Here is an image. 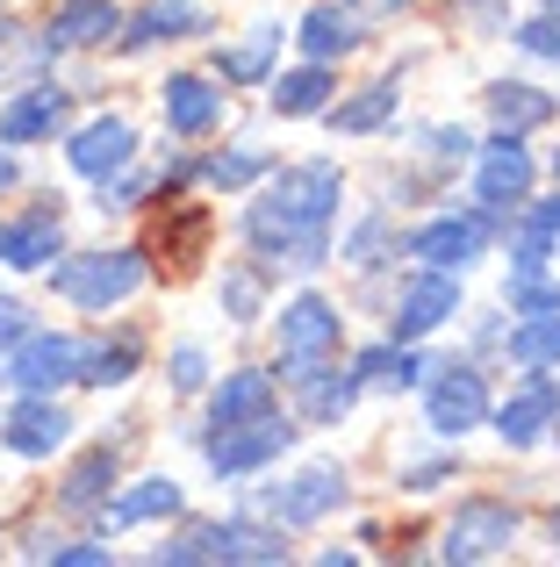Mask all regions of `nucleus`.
<instances>
[{
    "instance_id": "f257e3e1",
    "label": "nucleus",
    "mask_w": 560,
    "mask_h": 567,
    "mask_svg": "<svg viewBox=\"0 0 560 567\" xmlns=\"http://www.w3.org/2000/svg\"><path fill=\"white\" fill-rule=\"evenodd\" d=\"M338 208V166L309 158V166H288L273 173V187L252 202L245 216V237H252L267 259H288V266H323V223Z\"/></svg>"
},
{
    "instance_id": "f03ea898",
    "label": "nucleus",
    "mask_w": 560,
    "mask_h": 567,
    "mask_svg": "<svg viewBox=\"0 0 560 567\" xmlns=\"http://www.w3.org/2000/svg\"><path fill=\"white\" fill-rule=\"evenodd\" d=\"M51 288L80 309H108L144 288V251H80V259L51 266Z\"/></svg>"
},
{
    "instance_id": "7ed1b4c3",
    "label": "nucleus",
    "mask_w": 560,
    "mask_h": 567,
    "mask_svg": "<svg viewBox=\"0 0 560 567\" xmlns=\"http://www.w3.org/2000/svg\"><path fill=\"white\" fill-rule=\"evenodd\" d=\"M0 381H8L14 395H51V388L80 381V338H65V331H22V346L8 352Z\"/></svg>"
},
{
    "instance_id": "20e7f679",
    "label": "nucleus",
    "mask_w": 560,
    "mask_h": 567,
    "mask_svg": "<svg viewBox=\"0 0 560 567\" xmlns=\"http://www.w3.org/2000/svg\"><path fill=\"white\" fill-rule=\"evenodd\" d=\"M331 352H338V309L323 295H302V302L280 309V367H288V381H309Z\"/></svg>"
},
{
    "instance_id": "39448f33",
    "label": "nucleus",
    "mask_w": 560,
    "mask_h": 567,
    "mask_svg": "<svg viewBox=\"0 0 560 567\" xmlns=\"http://www.w3.org/2000/svg\"><path fill=\"white\" fill-rule=\"evenodd\" d=\"M446 317H460V280H453L446 266H432V274H417L403 288V302H395V317H388V338L395 346H417V338H432Z\"/></svg>"
},
{
    "instance_id": "423d86ee",
    "label": "nucleus",
    "mask_w": 560,
    "mask_h": 567,
    "mask_svg": "<svg viewBox=\"0 0 560 567\" xmlns=\"http://www.w3.org/2000/svg\"><path fill=\"white\" fill-rule=\"evenodd\" d=\"M510 539H518V511L481 496V503H460V511H453L446 546H438V554H446V560H496Z\"/></svg>"
},
{
    "instance_id": "0eeeda50",
    "label": "nucleus",
    "mask_w": 560,
    "mask_h": 567,
    "mask_svg": "<svg viewBox=\"0 0 560 567\" xmlns=\"http://www.w3.org/2000/svg\"><path fill=\"white\" fill-rule=\"evenodd\" d=\"M288 445H294L288 424H273V416H252V424H216V439L201 445V453H209L216 474H252V467H267V460H280Z\"/></svg>"
},
{
    "instance_id": "6e6552de",
    "label": "nucleus",
    "mask_w": 560,
    "mask_h": 567,
    "mask_svg": "<svg viewBox=\"0 0 560 567\" xmlns=\"http://www.w3.org/2000/svg\"><path fill=\"white\" fill-rule=\"evenodd\" d=\"M209 230H216V216L201 202H166V216L152 223V237H144V259L187 274L195 259H209Z\"/></svg>"
},
{
    "instance_id": "1a4fd4ad",
    "label": "nucleus",
    "mask_w": 560,
    "mask_h": 567,
    "mask_svg": "<svg viewBox=\"0 0 560 567\" xmlns=\"http://www.w3.org/2000/svg\"><path fill=\"white\" fill-rule=\"evenodd\" d=\"M409 251H417L424 266H446V274H460L467 259H481V251H489V208H475V216H438V223H424V230L409 237Z\"/></svg>"
},
{
    "instance_id": "9d476101",
    "label": "nucleus",
    "mask_w": 560,
    "mask_h": 567,
    "mask_svg": "<svg viewBox=\"0 0 560 567\" xmlns=\"http://www.w3.org/2000/svg\"><path fill=\"white\" fill-rule=\"evenodd\" d=\"M424 410H432V431L460 439V431H475L481 416H489V388H481L475 367H438V381H432V395H424Z\"/></svg>"
},
{
    "instance_id": "9b49d317",
    "label": "nucleus",
    "mask_w": 560,
    "mask_h": 567,
    "mask_svg": "<svg viewBox=\"0 0 560 567\" xmlns=\"http://www.w3.org/2000/svg\"><path fill=\"white\" fill-rule=\"evenodd\" d=\"M65 431H72V416L58 410L51 395H22V402H14V416L0 424V445L22 453V460H51L58 445H65Z\"/></svg>"
},
{
    "instance_id": "f8f14e48",
    "label": "nucleus",
    "mask_w": 560,
    "mask_h": 567,
    "mask_svg": "<svg viewBox=\"0 0 560 567\" xmlns=\"http://www.w3.org/2000/svg\"><path fill=\"white\" fill-rule=\"evenodd\" d=\"M475 194H481V208H489V216H504L510 202H525V194H532V152H525L510 130L489 144V158H481V173H475Z\"/></svg>"
},
{
    "instance_id": "ddd939ff",
    "label": "nucleus",
    "mask_w": 560,
    "mask_h": 567,
    "mask_svg": "<svg viewBox=\"0 0 560 567\" xmlns=\"http://www.w3.org/2000/svg\"><path fill=\"white\" fill-rule=\"evenodd\" d=\"M129 152H137V137H129V123H115V115L86 123L80 137L65 144L72 173H86V181H101V187H108V173H123V166H129Z\"/></svg>"
},
{
    "instance_id": "4468645a",
    "label": "nucleus",
    "mask_w": 560,
    "mask_h": 567,
    "mask_svg": "<svg viewBox=\"0 0 560 567\" xmlns=\"http://www.w3.org/2000/svg\"><path fill=\"white\" fill-rule=\"evenodd\" d=\"M553 416H560V388L547 381V367H532V381H525L518 395L496 410V431H504V445H532Z\"/></svg>"
},
{
    "instance_id": "2eb2a0df",
    "label": "nucleus",
    "mask_w": 560,
    "mask_h": 567,
    "mask_svg": "<svg viewBox=\"0 0 560 567\" xmlns=\"http://www.w3.org/2000/svg\"><path fill=\"white\" fill-rule=\"evenodd\" d=\"M338 503H345V474L338 467H309V474H294L288 488H273L280 525H317V517H331Z\"/></svg>"
},
{
    "instance_id": "dca6fc26",
    "label": "nucleus",
    "mask_w": 560,
    "mask_h": 567,
    "mask_svg": "<svg viewBox=\"0 0 560 567\" xmlns=\"http://www.w3.org/2000/svg\"><path fill=\"white\" fill-rule=\"evenodd\" d=\"M51 130H65V94L58 86H29L0 109V144H37Z\"/></svg>"
},
{
    "instance_id": "f3484780",
    "label": "nucleus",
    "mask_w": 560,
    "mask_h": 567,
    "mask_svg": "<svg viewBox=\"0 0 560 567\" xmlns=\"http://www.w3.org/2000/svg\"><path fill=\"white\" fill-rule=\"evenodd\" d=\"M58 259V208H37L22 223H0V266L14 274H37V266Z\"/></svg>"
},
{
    "instance_id": "a211bd4d",
    "label": "nucleus",
    "mask_w": 560,
    "mask_h": 567,
    "mask_svg": "<svg viewBox=\"0 0 560 567\" xmlns=\"http://www.w3.org/2000/svg\"><path fill=\"white\" fill-rule=\"evenodd\" d=\"M216 115H224V94H216L209 80H195V72H173L166 80V123L180 130V137H209Z\"/></svg>"
},
{
    "instance_id": "6ab92c4d",
    "label": "nucleus",
    "mask_w": 560,
    "mask_h": 567,
    "mask_svg": "<svg viewBox=\"0 0 560 567\" xmlns=\"http://www.w3.org/2000/svg\"><path fill=\"white\" fill-rule=\"evenodd\" d=\"M273 410V374H259V367H238V374H224V388L209 395V424H252V416Z\"/></svg>"
},
{
    "instance_id": "aec40b11",
    "label": "nucleus",
    "mask_w": 560,
    "mask_h": 567,
    "mask_svg": "<svg viewBox=\"0 0 560 567\" xmlns=\"http://www.w3.org/2000/svg\"><path fill=\"white\" fill-rule=\"evenodd\" d=\"M180 511V482H166V474H152V482H137L115 511H101V525L108 532H129V525H152V517H173Z\"/></svg>"
},
{
    "instance_id": "412c9836",
    "label": "nucleus",
    "mask_w": 560,
    "mask_h": 567,
    "mask_svg": "<svg viewBox=\"0 0 560 567\" xmlns=\"http://www.w3.org/2000/svg\"><path fill=\"white\" fill-rule=\"evenodd\" d=\"M273 51H280V22H259L252 43H230V51H216V72L238 86H267L273 80Z\"/></svg>"
},
{
    "instance_id": "4be33fe9",
    "label": "nucleus",
    "mask_w": 560,
    "mask_h": 567,
    "mask_svg": "<svg viewBox=\"0 0 560 567\" xmlns=\"http://www.w3.org/2000/svg\"><path fill=\"white\" fill-rule=\"evenodd\" d=\"M195 29H201V8H187V0H152L137 22H123V43H129V51H144V43L195 37Z\"/></svg>"
},
{
    "instance_id": "5701e85b",
    "label": "nucleus",
    "mask_w": 560,
    "mask_h": 567,
    "mask_svg": "<svg viewBox=\"0 0 560 567\" xmlns=\"http://www.w3.org/2000/svg\"><path fill=\"white\" fill-rule=\"evenodd\" d=\"M115 29H123V14L108 0H65L51 22V43H108Z\"/></svg>"
},
{
    "instance_id": "b1692460",
    "label": "nucleus",
    "mask_w": 560,
    "mask_h": 567,
    "mask_svg": "<svg viewBox=\"0 0 560 567\" xmlns=\"http://www.w3.org/2000/svg\"><path fill=\"white\" fill-rule=\"evenodd\" d=\"M489 115L518 137V130H539L553 115V94H539V86H525V80H504V86H489Z\"/></svg>"
},
{
    "instance_id": "393cba45",
    "label": "nucleus",
    "mask_w": 560,
    "mask_h": 567,
    "mask_svg": "<svg viewBox=\"0 0 560 567\" xmlns=\"http://www.w3.org/2000/svg\"><path fill=\"white\" fill-rule=\"evenodd\" d=\"M323 101H331V65H323V58H309L302 72H280L273 80V109L280 115H317Z\"/></svg>"
},
{
    "instance_id": "a878e982",
    "label": "nucleus",
    "mask_w": 560,
    "mask_h": 567,
    "mask_svg": "<svg viewBox=\"0 0 560 567\" xmlns=\"http://www.w3.org/2000/svg\"><path fill=\"white\" fill-rule=\"evenodd\" d=\"M510 360L532 374V367H560V309H539L510 331Z\"/></svg>"
},
{
    "instance_id": "bb28decb",
    "label": "nucleus",
    "mask_w": 560,
    "mask_h": 567,
    "mask_svg": "<svg viewBox=\"0 0 560 567\" xmlns=\"http://www.w3.org/2000/svg\"><path fill=\"white\" fill-rule=\"evenodd\" d=\"M352 43H360V22H352L345 8H309V22H302V51L309 58L331 65V58H345Z\"/></svg>"
},
{
    "instance_id": "cd10ccee",
    "label": "nucleus",
    "mask_w": 560,
    "mask_h": 567,
    "mask_svg": "<svg viewBox=\"0 0 560 567\" xmlns=\"http://www.w3.org/2000/svg\"><path fill=\"white\" fill-rule=\"evenodd\" d=\"M137 360H144L137 338H115V346H80V381L86 388H115V381L137 374Z\"/></svg>"
},
{
    "instance_id": "c85d7f7f",
    "label": "nucleus",
    "mask_w": 560,
    "mask_h": 567,
    "mask_svg": "<svg viewBox=\"0 0 560 567\" xmlns=\"http://www.w3.org/2000/svg\"><path fill=\"white\" fill-rule=\"evenodd\" d=\"M395 115V80H374L366 94H352V101H338L331 109V123L345 130V137H366V130H381Z\"/></svg>"
},
{
    "instance_id": "c756f323",
    "label": "nucleus",
    "mask_w": 560,
    "mask_h": 567,
    "mask_svg": "<svg viewBox=\"0 0 560 567\" xmlns=\"http://www.w3.org/2000/svg\"><path fill=\"white\" fill-rule=\"evenodd\" d=\"M352 395H360V367H352V374H323L317 367V374L302 381V410L317 416V424H338V416L352 410Z\"/></svg>"
},
{
    "instance_id": "7c9ffc66",
    "label": "nucleus",
    "mask_w": 560,
    "mask_h": 567,
    "mask_svg": "<svg viewBox=\"0 0 560 567\" xmlns=\"http://www.w3.org/2000/svg\"><path fill=\"white\" fill-rule=\"evenodd\" d=\"M352 367H360V381H388V388H409V381L424 374V360H417L409 346H395V338H381V346H366V352H360Z\"/></svg>"
},
{
    "instance_id": "2f4dec72",
    "label": "nucleus",
    "mask_w": 560,
    "mask_h": 567,
    "mask_svg": "<svg viewBox=\"0 0 560 567\" xmlns=\"http://www.w3.org/2000/svg\"><path fill=\"white\" fill-rule=\"evenodd\" d=\"M115 482V453H108V445H94V453H86L80 460V467H72V482H65V511H101V488H108Z\"/></svg>"
},
{
    "instance_id": "473e14b6",
    "label": "nucleus",
    "mask_w": 560,
    "mask_h": 567,
    "mask_svg": "<svg viewBox=\"0 0 560 567\" xmlns=\"http://www.w3.org/2000/svg\"><path fill=\"white\" fill-rule=\"evenodd\" d=\"M216 560H288V546L259 525H216Z\"/></svg>"
},
{
    "instance_id": "72a5a7b5",
    "label": "nucleus",
    "mask_w": 560,
    "mask_h": 567,
    "mask_svg": "<svg viewBox=\"0 0 560 567\" xmlns=\"http://www.w3.org/2000/svg\"><path fill=\"white\" fill-rule=\"evenodd\" d=\"M510 309L518 317H539V309H560V288L539 274H510Z\"/></svg>"
},
{
    "instance_id": "f704fd0d",
    "label": "nucleus",
    "mask_w": 560,
    "mask_h": 567,
    "mask_svg": "<svg viewBox=\"0 0 560 567\" xmlns=\"http://www.w3.org/2000/svg\"><path fill=\"white\" fill-rule=\"evenodd\" d=\"M259 173H267V158H259V152H224V158H209V181H216V187H252Z\"/></svg>"
},
{
    "instance_id": "c9c22d12",
    "label": "nucleus",
    "mask_w": 560,
    "mask_h": 567,
    "mask_svg": "<svg viewBox=\"0 0 560 567\" xmlns=\"http://www.w3.org/2000/svg\"><path fill=\"white\" fill-rule=\"evenodd\" d=\"M518 43H525L532 58H560V8L532 14V22H518Z\"/></svg>"
},
{
    "instance_id": "e433bc0d",
    "label": "nucleus",
    "mask_w": 560,
    "mask_h": 567,
    "mask_svg": "<svg viewBox=\"0 0 560 567\" xmlns=\"http://www.w3.org/2000/svg\"><path fill=\"white\" fill-rule=\"evenodd\" d=\"M224 317H238V323H252V317H259V274H252V266L224 280Z\"/></svg>"
},
{
    "instance_id": "4c0bfd02",
    "label": "nucleus",
    "mask_w": 560,
    "mask_h": 567,
    "mask_svg": "<svg viewBox=\"0 0 560 567\" xmlns=\"http://www.w3.org/2000/svg\"><path fill=\"white\" fill-rule=\"evenodd\" d=\"M158 560H173V567H187V560H216V525H195L180 546H166Z\"/></svg>"
},
{
    "instance_id": "58836bf2",
    "label": "nucleus",
    "mask_w": 560,
    "mask_h": 567,
    "mask_svg": "<svg viewBox=\"0 0 560 567\" xmlns=\"http://www.w3.org/2000/svg\"><path fill=\"white\" fill-rule=\"evenodd\" d=\"M201 381H209V360H201V346H180V352H173V388H180V395H195Z\"/></svg>"
},
{
    "instance_id": "ea45409f",
    "label": "nucleus",
    "mask_w": 560,
    "mask_h": 567,
    "mask_svg": "<svg viewBox=\"0 0 560 567\" xmlns=\"http://www.w3.org/2000/svg\"><path fill=\"white\" fill-rule=\"evenodd\" d=\"M37 560H58V567H101L108 546H37Z\"/></svg>"
},
{
    "instance_id": "a19ab883",
    "label": "nucleus",
    "mask_w": 560,
    "mask_h": 567,
    "mask_svg": "<svg viewBox=\"0 0 560 567\" xmlns=\"http://www.w3.org/2000/svg\"><path fill=\"white\" fill-rule=\"evenodd\" d=\"M22 331H29L22 302H0V352H14V346H22Z\"/></svg>"
},
{
    "instance_id": "79ce46f5",
    "label": "nucleus",
    "mask_w": 560,
    "mask_h": 567,
    "mask_svg": "<svg viewBox=\"0 0 560 567\" xmlns=\"http://www.w3.org/2000/svg\"><path fill=\"white\" fill-rule=\"evenodd\" d=\"M381 223H360V237H352V266H381Z\"/></svg>"
},
{
    "instance_id": "37998d69",
    "label": "nucleus",
    "mask_w": 560,
    "mask_h": 567,
    "mask_svg": "<svg viewBox=\"0 0 560 567\" xmlns=\"http://www.w3.org/2000/svg\"><path fill=\"white\" fill-rule=\"evenodd\" d=\"M525 230H539V237H560V202H539V208H532V223H525Z\"/></svg>"
},
{
    "instance_id": "c03bdc74",
    "label": "nucleus",
    "mask_w": 560,
    "mask_h": 567,
    "mask_svg": "<svg viewBox=\"0 0 560 567\" xmlns=\"http://www.w3.org/2000/svg\"><path fill=\"white\" fill-rule=\"evenodd\" d=\"M432 152H438V158H467V130H438Z\"/></svg>"
},
{
    "instance_id": "a18cd8bd",
    "label": "nucleus",
    "mask_w": 560,
    "mask_h": 567,
    "mask_svg": "<svg viewBox=\"0 0 560 567\" xmlns=\"http://www.w3.org/2000/svg\"><path fill=\"white\" fill-rule=\"evenodd\" d=\"M446 474H453L446 460H432V467H417V474H409V488H438V482H446Z\"/></svg>"
},
{
    "instance_id": "49530a36",
    "label": "nucleus",
    "mask_w": 560,
    "mask_h": 567,
    "mask_svg": "<svg viewBox=\"0 0 560 567\" xmlns=\"http://www.w3.org/2000/svg\"><path fill=\"white\" fill-rule=\"evenodd\" d=\"M0 187H14V158L8 152H0Z\"/></svg>"
},
{
    "instance_id": "de8ad7c7",
    "label": "nucleus",
    "mask_w": 560,
    "mask_h": 567,
    "mask_svg": "<svg viewBox=\"0 0 560 567\" xmlns=\"http://www.w3.org/2000/svg\"><path fill=\"white\" fill-rule=\"evenodd\" d=\"M0 58H8V22H0Z\"/></svg>"
},
{
    "instance_id": "09e8293b",
    "label": "nucleus",
    "mask_w": 560,
    "mask_h": 567,
    "mask_svg": "<svg viewBox=\"0 0 560 567\" xmlns=\"http://www.w3.org/2000/svg\"><path fill=\"white\" fill-rule=\"evenodd\" d=\"M553 532H560V517H553Z\"/></svg>"
},
{
    "instance_id": "8fccbe9b",
    "label": "nucleus",
    "mask_w": 560,
    "mask_h": 567,
    "mask_svg": "<svg viewBox=\"0 0 560 567\" xmlns=\"http://www.w3.org/2000/svg\"><path fill=\"white\" fill-rule=\"evenodd\" d=\"M553 173H560V158H553Z\"/></svg>"
}]
</instances>
